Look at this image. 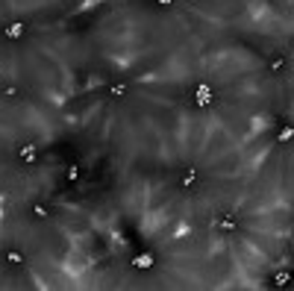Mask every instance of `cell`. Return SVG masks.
Returning a JSON list of instances; mask_svg holds the SVG:
<instances>
[{
	"label": "cell",
	"instance_id": "9a60e30c",
	"mask_svg": "<svg viewBox=\"0 0 294 291\" xmlns=\"http://www.w3.org/2000/svg\"><path fill=\"white\" fill-rule=\"evenodd\" d=\"M0 209H3V197H0Z\"/></svg>",
	"mask_w": 294,
	"mask_h": 291
},
{
	"label": "cell",
	"instance_id": "7a4b0ae2",
	"mask_svg": "<svg viewBox=\"0 0 294 291\" xmlns=\"http://www.w3.org/2000/svg\"><path fill=\"white\" fill-rule=\"evenodd\" d=\"M18 159L24 165H35L38 162V144L35 141H24L21 147H18Z\"/></svg>",
	"mask_w": 294,
	"mask_h": 291
},
{
	"label": "cell",
	"instance_id": "6da1fadb",
	"mask_svg": "<svg viewBox=\"0 0 294 291\" xmlns=\"http://www.w3.org/2000/svg\"><path fill=\"white\" fill-rule=\"evenodd\" d=\"M194 103H197V109H212V103H215V92H212L209 82H200L197 88H194Z\"/></svg>",
	"mask_w": 294,
	"mask_h": 291
},
{
	"label": "cell",
	"instance_id": "30bf717a",
	"mask_svg": "<svg viewBox=\"0 0 294 291\" xmlns=\"http://www.w3.org/2000/svg\"><path fill=\"white\" fill-rule=\"evenodd\" d=\"M33 218H35V221H47V218H50V206H47V203H35V206H33Z\"/></svg>",
	"mask_w": 294,
	"mask_h": 291
},
{
	"label": "cell",
	"instance_id": "3957f363",
	"mask_svg": "<svg viewBox=\"0 0 294 291\" xmlns=\"http://www.w3.org/2000/svg\"><path fill=\"white\" fill-rule=\"evenodd\" d=\"M3 35H6L9 41H21L24 35H27V24L24 21H9L3 27Z\"/></svg>",
	"mask_w": 294,
	"mask_h": 291
},
{
	"label": "cell",
	"instance_id": "7c38bea8",
	"mask_svg": "<svg viewBox=\"0 0 294 291\" xmlns=\"http://www.w3.org/2000/svg\"><path fill=\"white\" fill-rule=\"evenodd\" d=\"M0 94H3V97H9V100H18L24 92L18 88V85H3V88H0Z\"/></svg>",
	"mask_w": 294,
	"mask_h": 291
},
{
	"label": "cell",
	"instance_id": "9c48e42d",
	"mask_svg": "<svg viewBox=\"0 0 294 291\" xmlns=\"http://www.w3.org/2000/svg\"><path fill=\"white\" fill-rule=\"evenodd\" d=\"M106 97H109V100H124V97H127V85H124V82H112V85L106 88Z\"/></svg>",
	"mask_w": 294,
	"mask_h": 291
},
{
	"label": "cell",
	"instance_id": "5b68a950",
	"mask_svg": "<svg viewBox=\"0 0 294 291\" xmlns=\"http://www.w3.org/2000/svg\"><path fill=\"white\" fill-rule=\"evenodd\" d=\"M62 176H65V183H68V186H74V183H80V176H82V165H77V162L65 165V171H62Z\"/></svg>",
	"mask_w": 294,
	"mask_h": 291
},
{
	"label": "cell",
	"instance_id": "52a82bcc",
	"mask_svg": "<svg viewBox=\"0 0 294 291\" xmlns=\"http://www.w3.org/2000/svg\"><path fill=\"white\" fill-rule=\"evenodd\" d=\"M3 262H6L9 268H24V265H27V256H24L21 250H6Z\"/></svg>",
	"mask_w": 294,
	"mask_h": 291
},
{
	"label": "cell",
	"instance_id": "277c9868",
	"mask_svg": "<svg viewBox=\"0 0 294 291\" xmlns=\"http://www.w3.org/2000/svg\"><path fill=\"white\" fill-rule=\"evenodd\" d=\"M218 230L221 233H235L238 230V218H235L233 212H223L221 218H218Z\"/></svg>",
	"mask_w": 294,
	"mask_h": 291
},
{
	"label": "cell",
	"instance_id": "8fae6325",
	"mask_svg": "<svg viewBox=\"0 0 294 291\" xmlns=\"http://www.w3.org/2000/svg\"><path fill=\"white\" fill-rule=\"evenodd\" d=\"M274 285H280V288H288V285H291V274H288V271H280V274L274 277Z\"/></svg>",
	"mask_w": 294,
	"mask_h": 291
},
{
	"label": "cell",
	"instance_id": "5bb4252c",
	"mask_svg": "<svg viewBox=\"0 0 294 291\" xmlns=\"http://www.w3.org/2000/svg\"><path fill=\"white\" fill-rule=\"evenodd\" d=\"M156 6H159V9H171V6H174V0H156Z\"/></svg>",
	"mask_w": 294,
	"mask_h": 291
},
{
	"label": "cell",
	"instance_id": "8992f818",
	"mask_svg": "<svg viewBox=\"0 0 294 291\" xmlns=\"http://www.w3.org/2000/svg\"><path fill=\"white\" fill-rule=\"evenodd\" d=\"M153 265H156V256H153V253H139V256L132 259V268L135 271H150Z\"/></svg>",
	"mask_w": 294,
	"mask_h": 291
},
{
	"label": "cell",
	"instance_id": "4fadbf2b",
	"mask_svg": "<svg viewBox=\"0 0 294 291\" xmlns=\"http://www.w3.org/2000/svg\"><path fill=\"white\" fill-rule=\"evenodd\" d=\"M282 71H285V56H277L270 62V74H282Z\"/></svg>",
	"mask_w": 294,
	"mask_h": 291
},
{
	"label": "cell",
	"instance_id": "ba28073f",
	"mask_svg": "<svg viewBox=\"0 0 294 291\" xmlns=\"http://www.w3.org/2000/svg\"><path fill=\"white\" fill-rule=\"evenodd\" d=\"M194 183H197V168L188 165L186 171H183V176H179V188H191Z\"/></svg>",
	"mask_w": 294,
	"mask_h": 291
}]
</instances>
